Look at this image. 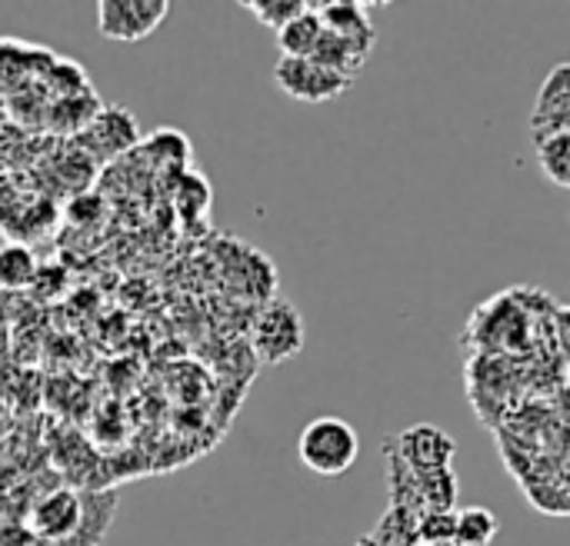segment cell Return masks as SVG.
<instances>
[{"label":"cell","mask_w":570,"mask_h":546,"mask_svg":"<svg viewBox=\"0 0 570 546\" xmlns=\"http://www.w3.org/2000/svg\"><path fill=\"white\" fill-rule=\"evenodd\" d=\"M361 437L344 417H314L297 437L301 464L317 477H341L357 464Z\"/></svg>","instance_id":"1"},{"label":"cell","mask_w":570,"mask_h":546,"mask_svg":"<svg viewBox=\"0 0 570 546\" xmlns=\"http://www.w3.org/2000/svg\"><path fill=\"white\" fill-rule=\"evenodd\" d=\"M170 13L167 0H100L97 3V30L104 40L137 43L150 37Z\"/></svg>","instance_id":"2"},{"label":"cell","mask_w":570,"mask_h":546,"mask_svg":"<svg viewBox=\"0 0 570 546\" xmlns=\"http://www.w3.org/2000/svg\"><path fill=\"white\" fill-rule=\"evenodd\" d=\"M304 347V317L291 300H271L254 324V350L264 364H284Z\"/></svg>","instance_id":"3"},{"label":"cell","mask_w":570,"mask_h":546,"mask_svg":"<svg viewBox=\"0 0 570 546\" xmlns=\"http://www.w3.org/2000/svg\"><path fill=\"white\" fill-rule=\"evenodd\" d=\"M274 83L294 97V100H304V103H324V100H334L341 97L344 90L354 87V80L314 63V60H291V57H281L277 67H274Z\"/></svg>","instance_id":"4"},{"label":"cell","mask_w":570,"mask_h":546,"mask_svg":"<svg viewBox=\"0 0 570 546\" xmlns=\"http://www.w3.org/2000/svg\"><path fill=\"white\" fill-rule=\"evenodd\" d=\"M77 524H80V494L70 487H57L33 504L27 534L30 540H40V544L67 546L77 534Z\"/></svg>","instance_id":"5"},{"label":"cell","mask_w":570,"mask_h":546,"mask_svg":"<svg viewBox=\"0 0 570 546\" xmlns=\"http://www.w3.org/2000/svg\"><path fill=\"white\" fill-rule=\"evenodd\" d=\"M391 450H397L394 457H397L411 474H428V470H444V467H451L458 444H454L441 427H434V424H417V427L404 430Z\"/></svg>","instance_id":"6"},{"label":"cell","mask_w":570,"mask_h":546,"mask_svg":"<svg viewBox=\"0 0 570 546\" xmlns=\"http://www.w3.org/2000/svg\"><path fill=\"white\" fill-rule=\"evenodd\" d=\"M531 133L534 143L558 137V133H570V67L558 63L548 80L538 90L534 110H531Z\"/></svg>","instance_id":"7"},{"label":"cell","mask_w":570,"mask_h":546,"mask_svg":"<svg viewBox=\"0 0 570 546\" xmlns=\"http://www.w3.org/2000/svg\"><path fill=\"white\" fill-rule=\"evenodd\" d=\"M371 3H361V0H331V3H314L317 10V20L327 33H337L341 40H347L364 60L371 57L374 50V23H371Z\"/></svg>","instance_id":"8"},{"label":"cell","mask_w":570,"mask_h":546,"mask_svg":"<svg viewBox=\"0 0 570 546\" xmlns=\"http://www.w3.org/2000/svg\"><path fill=\"white\" fill-rule=\"evenodd\" d=\"M117 514V494L114 490H87L80 494V524L67 546H100Z\"/></svg>","instance_id":"9"},{"label":"cell","mask_w":570,"mask_h":546,"mask_svg":"<svg viewBox=\"0 0 570 546\" xmlns=\"http://www.w3.org/2000/svg\"><path fill=\"white\" fill-rule=\"evenodd\" d=\"M321 20H317V10L311 7L307 13L294 17L291 23H284L277 30V50L281 57H291V60H311L317 40H321Z\"/></svg>","instance_id":"10"},{"label":"cell","mask_w":570,"mask_h":546,"mask_svg":"<svg viewBox=\"0 0 570 546\" xmlns=\"http://www.w3.org/2000/svg\"><path fill=\"white\" fill-rule=\"evenodd\" d=\"M37 277V257L27 244L20 240H3L0 244V290L17 294L27 290Z\"/></svg>","instance_id":"11"},{"label":"cell","mask_w":570,"mask_h":546,"mask_svg":"<svg viewBox=\"0 0 570 546\" xmlns=\"http://www.w3.org/2000/svg\"><path fill=\"white\" fill-rule=\"evenodd\" d=\"M501 520L488 507L454 510V546H491L498 540Z\"/></svg>","instance_id":"12"},{"label":"cell","mask_w":570,"mask_h":546,"mask_svg":"<svg viewBox=\"0 0 570 546\" xmlns=\"http://www.w3.org/2000/svg\"><path fill=\"white\" fill-rule=\"evenodd\" d=\"M311 60L334 70V73H341V77H347V80H357L361 67L367 63L347 40H341L337 33H327V30H321V40H317Z\"/></svg>","instance_id":"13"},{"label":"cell","mask_w":570,"mask_h":546,"mask_svg":"<svg viewBox=\"0 0 570 546\" xmlns=\"http://www.w3.org/2000/svg\"><path fill=\"white\" fill-rule=\"evenodd\" d=\"M534 147H538L541 173H544L554 187L568 190L570 187V133L548 137V140H541V143H534Z\"/></svg>","instance_id":"14"},{"label":"cell","mask_w":570,"mask_h":546,"mask_svg":"<svg viewBox=\"0 0 570 546\" xmlns=\"http://www.w3.org/2000/svg\"><path fill=\"white\" fill-rule=\"evenodd\" d=\"M261 27H267V30H281L284 23H291L294 17H301V13H307L311 7H314V0H244L240 3Z\"/></svg>","instance_id":"15"},{"label":"cell","mask_w":570,"mask_h":546,"mask_svg":"<svg viewBox=\"0 0 570 546\" xmlns=\"http://www.w3.org/2000/svg\"><path fill=\"white\" fill-rule=\"evenodd\" d=\"M417 510L411 507H391V514H384V520L377 524V530L371 534L374 540L384 546H414L417 544Z\"/></svg>","instance_id":"16"},{"label":"cell","mask_w":570,"mask_h":546,"mask_svg":"<svg viewBox=\"0 0 570 546\" xmlns=\"http://www.w3.org/2000/svg\"><path fill=\"white\" fill-rule=\"evenodd\" d=\"M417 544H454V510H428V514H421L417 517Z\"/></svg>","instance_id":"17"},{"label":"cell","mask_w":570,"mask_h":546,"mask_svg":"<svg viewBox=\"0 0 570 546\" xmlns=\"http://www.w3.org/2000/svg\"><path fill=\"white\" fill-rule=\"evenodd\" d=\"M354 546H384V544H381V540H374V537L367 534V537H361V540H357Z\"/></svg>","instance_id":"18"},{"label":"cell","mask_w":570,"mask_h":546,"mask_svg":"<svg viewBox=\"0 0 570 546\" xmlns=\"http://www.w3.org/2000/svg\"><path fill=\"white\" fill-rule=\"evenodd\" d=\"M30 546H60V544H40V540H30Z\"/></svg>","instance_id":"19"}]
</instances>
